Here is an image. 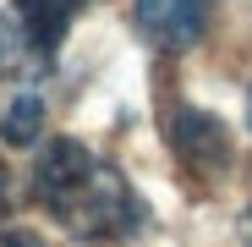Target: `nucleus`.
<instances>
[{
    "instance_id": "4",
    "label": "nucleus",
    "mask_w": 252,
    "mask_h": 247,
    "mask_svg": "<svg viewBox=\"0 0 252 247\" xmlns=\"http://www.w3.org/2000/svg\"><path fill=\"white\" fill-rule=\"evenodd\" d=\"M208 11L214 0H137V28L159 50H192L208 28Z\"/></svg>"
},
{
    "instance_id": "1",
    "label": "nucleus",
    "mask_w": 252,
    "mask_h": 247,
    "mask_svg": "<svg viewBox=\"0 0 252 247\" xmlns=\"http://www.w3.org/2000/svg\"><path fill=\"white\" fill-rule=\"evenodd\" d=\"M28 198L82 242H126L148 225V203L110 159L77 138H50L33 159Z\"/></svg>"
},
{
    "instance_id": "5",
    "label": "nucleus",
    "mask_w": 252,
    "mask_h": 247,
    "mask_svg": "<svg viewBox=\"0 0 252 247\" xmlns=\"http://www.w3.org/2000/svg\"><path fill=\"white\" fill-rule=\"evenodd\" d=\"M38 132H44V99L33 88H22L6 110H0V143L6 148H28V143H38Z\"/></svg>"
},
{
    "instance_id": "2",
    "label": "nucleus",
    "mask_w": 252,
    "mask_h": 247,
    "mask_svg": "<svg viewBox=\"0 0 252 247\" xmlns=\"http://www.w3.org/2000/svg\"><path fill=\"white\" fill-rule=\"evenodd\" d=\"M82 6L88 0H11L0 11V71H17V77L50 71Z\"/></svg>"
},
{
    "instance_id": "3",
    "label": "nucleus",
    "mask_w": 252,
    "mask_h": 247,
    "mask_svg": "<svg viewBox=\"0 0 252 247\" xmlns=\"http://www.w3.org/2000/svg\"><path fill=\"white\" fill-rule=\"evenodd\" d=\"M164 138H170V154L187 176L197 181H220L230 165H236V143H230V127L214 115V110H197V105H181L164 121Z\"/></svg>"
},
{
    "instance_id": "8",
    "label": "nucleus",
    "mask_w": 252,
    "mask_h": 247,
    "mask_svg": "<svg viewBox=\"0 0 252 247\" xmlns=\"http://www.w3.org/2000/svg\"><path fill=\"white\" fill-rule=\"evenodd\" d=\"M247 121H252V94H247Z\"/></svg>"
},
{
    "instance_id": "7",
    "label": "nucleus",
    "mask_w": 252,
    "mask_h": 247,
    "mask_svg": "<svg viewBox=\"0 0 252 247\" xmlns=\"http://www.w3.org/2000/svg\"><path fill=\"white\" fill-rule=\"evenodd\" d=\"M11 209H17V187H11V171L0 165V220H6Z\"/></svg>"
},
{
    "instance_id": "9",
    "label": "nucleus",
    "mask_w": 252,
    "mask_h": 247,
    "mask_svg": "<svg viewBox=\"0 0 252 247\" xmlns=\"http://www.w3.org/2000/svg\"><path fill=\"white\" fill-rule=\"evenodd\" d=\"M247 242H252V214H247Z\"/></svg>"
},
{
    "instance_id": "6",
    "label": "nucleus",
    "mask_w": 252,
    "mask_h": 247,
    "mask_svg": "<svg viewBox=\"0 0 252 247\" xmlns=\"http://www.w3.org/2000/svg\"><path fill=\"white\" fill-rule=\"evenodd\" d=\"M0 247H44V236L22 231V225H0Z\"/></svg>"
}]
</instances>
